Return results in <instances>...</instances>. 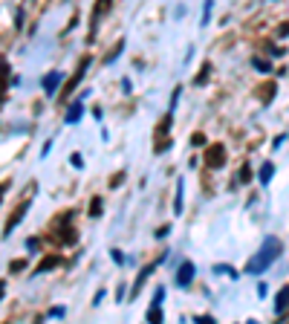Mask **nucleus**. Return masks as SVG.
Listing matches in <instances>:
<instances>
[{"label": "nucleus", "instance_id": "1", "mask_svg": "<svg viewBox=\"0 0 289 324\" xmlns=\"http://www.w3.org/2000/svg\"><path fill=\"white\" fill-rule=\"evenodd\" d=\"M283 252V243L277 240V237H266V243H263V249L254 255V261H249V264L243 266L249 275H257V272H263L266 266H272L275 264V258Z\"/></svg>", "mask_w": 289, "mask_h": 324}, {"label": "nucleus", "instance_id": "2", "mask_svg": "<svg viewBox=\"0 0 289 324\" xmlns=\"http://www.w3.org/2000/svg\"><path fill=\"white\" fill-rule=\"evenodd\" d=\"M90 61H92L90 55H84V58L78 61V67H75V72L69 75V78H67V84H64V87H61V93H58V102H67L69 96H72V90H75V87L81 84V78H84V72H87V67H90Z\"/></svg>", "mask_w": 289, "mask_h": 324}, {"label": "nucleus", "instance_id": "3", "mask_svg": "<svg viewBox=\"0 0 289 324\" xmlns=\"http://www.w3.org/2000/svg\"><path fill=\"white\" fill-rule=\"evenodd\" d=\"M171 116H162L156 130H153V153H165V150L171 148V136H168V130H171Z\"/></svg>", "mask_w": 289, "mask_h": 324}, {"label": "nucleus", "instance_id": "4", "mask_svg": "<svg viewBox=\"0 0 289 324\" xmlns=\"http://www.w3.org/2000/svg\"><path fill=\"white\" fill-rule=\"evenodd\" d=\"M226 159H229V153H226V145H223V142H211V145L206 148V156H203L206 168H211V171L223 168V165H226Z\"/></svg>", "mask_w": 289, "mask_h": 324}, {"label": "nucleus", "instance_id": "5", "mask_svg": "<svg viewBox=\"0 0 289 324\" xmlns=\"http://www.w3.org/2000/svg\"><path fill=\"white\" fill-rule=\"evenodd\" d=\"M26 211H29V197H23L21 203H18V208H15V211L9 214L6 226H3V237H6V234H12V229H15V226H18V223L26 217Z\"/></svg>", "mask_w": 289, "mask_h": 324}, {"label": "nucleus", "instance_id": "6", "mask_svg": "<svg viewBox=\"0 0 289 324\" xmlns=\"http://www.w3.org/2000/svg\"><path fill=\"white\" fill-rule=\"evenodd\" d=\"M275 90H277L275 78H269V81H260V84L254 87V96H257V102L269 104V102H272V99H275Z\"/></svg>", "mask_w": 289, "mask_h": 324}, {"label": "nucleus", "instance_id": "7", "mask_svg": "<svg viewBox=\"0 0 289 324\" xmlns=\"http://www.w3.org/2000/svg\"><path fill=\"white\" fill-rule=\"evenodd\" d=\"M194 272H197V266L191 264V261L179 264V269H176V284H179V287H188V284L194 281Z\"/></svg>", "mask_w": 289, "mask_h": 324}, {"label": "nucleus", "instance_id": "8", "mask_svg": "<svg viewBox=\"0 0 289 324\" xmlns=\"http://www.w3.org/2000/svg\"><path fill=\"white\" fill-rule=\"evenodd\" d=\"M153 269H156V261H153V264H148V266H142V269H139L136 281H133V292H130V295H136L139 289L145 287V281H148V275H150V272H153Z\"/></svg>", "mask_w": 289, "mask_h": 324}, {"label": "nucleus", "instance_id": "9", "mask_svg": "<svg viewBox=\"0 0 289 324\" xmlns=\"http://www.w3.org/2000/svg\"><path fill=\"white\" fill-rule=\"evenodd\" d=\"M55 266H61V255H44V261L35 266V272L41 275V272H49V269H55Z\"/></svg>", "mask_w": 289, "mask_h": 324}, {"label": "nucleus", "instance_id": "10", "mask_svg": "<svg viewBox=\"0 0 289 324\" xmlns=\"http://www.w3.org/2000/svg\"><path fill=\"white\" fill-rule=\"evenodd\" d=\"M110 12V3H95V9H92V18H90V35H95V26H99V18Z\"/></svg>", "mask_w": 289, "mask_h": 324}, {"label": "nucleus", "instance_id": "11", "mask_svg": "<svg viewBox=\"0 0 289 324\" xmlns=\"http://www.w3.org/2000/svg\"><path fill=\"white\" fill-rule=\"evenodd\" d=\"M286 310H289V284L277 292V298H275V312H286Z\"/></svg>", "mask_w": 289, "mask_h": 324}, {"label": "nucleus", "instance_id": "12", "mask_svg": "<svg viewBox=\"0 0 289 324\" xmlns=\"http://www.w3.org/2000/svg\"><path fill=\"white\" fill-rule=\"evenodd\" d=\"M81 116H84V104H81V102H72V104H69V110H67V125H75Z\"/></svg>", "mask_w": 289, "mask_h": 324}, {"label": "nucleus", "instance_id": "13", "mask_svg": "<svg viewBox=\"0 0 289 324\" xmlns=\"http://www.w3.org/2000/svg\"><path fill=\"white\" fill-rule=\"evenodd\" d=\"M58 84H61V72H58V69H55V72H49V75H46V78H44V90H46V96H52Z\"/></svg>", "mask_w": 289, "mask_h": 324}, {"label": "nucleus", "instance_id": "14", "mask_svg": "<svg viewBox=\"0 0 289 324\" xmlns=\"http://www.w3.org/2000/svg\"><path fill=\"white\" fill-rule=\"evenodd\" d=\"M148 324H162V307H159V301H153L148 307Z\"/></svg>", "mask_w": 289, "mask_h": 324}, {"label": "nucleus", "instance_id": "15", "mask_svg": "<svg viewBox=\"0 0 289 324\" xmlns=\"http://www.w3.org/2000/svg\"><path fill=\"white\" fill-rule=\"evenodd\" d=\"M208 75H211V64L206 61V64L200 67V75L194 78V84H206V81H208Z\"/></svg>", "mask_w": 289, "mask_h": 324}, {"label": "nucleus", "instance_id": "16", "mask_svg": "<svg viewBox=\"0 0 289 324\" xmlns=\"http://www.w3.org/2000/svg\"><path fill=\"white\" fill-rule=\"evenodd\" d=\"M102 206H104L102 197H92L90 200V217H99V214H102Z\"/></svg>", "mask_w": 289, "mask_h": 324}, {"label": "nucleus", "instance_id": "17", "mask_svg": "<svg viewBox=\"0 0 289 324\" xmlns=\"http://www.w3.org/2000/svg\"><path fill=\"white\" fill-rule=\"evenodd\" d=\"M272 174H275V165H272V162H266L263 168H260V183H269V180H272Z\"/></svg>", "mask_w": 289, "mask_h": 324}, {"label": "nucleus", "instance_id": "18", "mask_svg": "<svg viewBox=\"0 0 289 324\" xmlns=\"http://www.w3.org/2000/svg\"><path fill=\"white\" fill-rule=\"evenodd\" d=\"M252 64L260 69V72H269V69H272V64H269L266 58H260V55H254V58H252Z\"/></svg>", "mask_w": 289, "mask_h": 324}, {"label": "nucleus", "instance_id": "19", "mask_svg": "<svg viewBox=\"0 0 289 324\" xmlns=\"http://www.w3.org/2000/svg\"><path fill=\"white\" fill-rule=\"evenodd\" d=\"M237 180H240L243 185L249 183V180H252V168H249V165H243L240 171H237Z\"/></svg>", "mask_w": 289, "mask_h": 324}, {"label": "nucleus", "instance_id": "20", "mask_svg": "<svg viewBox=\"0 0 289 324\" xmlns=\"http://www.w3.org/2000/svg\"><path fill=\"white\" fill-rule=\"evenodd\" d=\"M173 211H182V180L176 183V203H173Z\"/></svg>", "mask_w": 289, "mask_h": 324}, {"label": "nucleus", "instance_id": "21", "mask_svg": "<svg viewBox=\"0 0 289 324\" xmlns=\"http://www.w3.org/2000/svg\"><path fill=\"white\" fill-rule=\"evenodd\" d=\"M191 145H194V148H200V145H206V133H203V130H197V133H191Z\"/></svg>", "mask_w": 289, "mask_h": 324}, {"label": "nucleus", "instance_id": "22", "mask_svg": "<svg viewBox=\"0 0 289 324\" xmlns=\"http://www.w3.org/2000/svg\"><path fill=\"white\" fill-rule=\"evenodd\" d=\"M122 180H125V171L113 174V177H110V188H119V185H122Z\"/></svg>", "mask_w": 289, "mask_h": 324}, {"label": "nucleus", "instance_id": "23", "mask_svg": "<svg viewBox=\"0 0 289 324\" xmlns=\"http://www.w3.org/2000/svg\"><path fill=\"white\" fill-rule=\"evenodd\" d=\"M119 52H122V41H116V46H113V49H110V55L104 58V61H107V64H110V61H113V58L119 55Z\"/></svg>", "mask_w": 289, "mask_h": 324}, {"label": "nucleus", "instance_id": "24", "mask_svg": "<svg viewBox=\"0 0 289 324\" xmlns=\"http://www.w3.org/2000/svg\"><path fill=\"white\" fill-rule=\"evenodd\" d=\"M194 324H214V318H211V315H197Z\"/></svg>", "mask_w": 289, "mask_h": 324}, {"label": "nucleus", "instance_id": "25", "mask_svg": "<svg viewBox=\"0 0 289 324\" xmlns=\"http://www.w3.org/2000/svg\"><path fill=\"white\" fill-rule=\"evenodd\" d=\"M69 162H72L75 168H81V165H84V159H81V153H72V156H69Z\"/></svg>", "mask_w": 289, "mask_h": 324}, {"label": "nucleus", "instance_id": "26", "mask_svg": "<svg viewBox=\"0 0 289 324\" xmlns=\"http://www.w3.org/2000/svg\"><path fill=\"white\" fill-rule=\"evenodd\" d=\"M23 266H26V261H15V264H9V269L12 272H21Z\"/></svg>", "mask_w": 289, "mask_h": 324}, {"label": "nucleus", "instance_id": "27", "mask_svg": "<svg viewBox=\"0 0 289 324\" xmlns=\"http://www.w3.org/2000/svg\"><path fill=\"white\" fill-rule=\"evenodd\" d=\"M110 255H113V261H116V264H125V255L119 252V249H113Z\"/></svg>", "mask_w": 289, "mask_h": 324}, {"label": "nucleus", "instance_id": "28", "mask_svg": "<svg viewBox=\"0 0 289 324\" xmlns=\"http://www.w3.org/2000/svg\"><path fill=\"white\" fill-rule=\"evenodd\" d=\"M12 185V180H3V183H0V200H3V194H6V188H9Z\"/></svg>", "mask_w": 289, "mask_h": 324}, {"label": "nucleus", "instance_id": "29", "mask_svg": "<svg viewBox=\"0 0 289 324\" xmlns=\"http://www.w3.org/2000/svg\"><path fill=\"white\" fill-rule=\"evenodd\" d=\"M277 35L283 38V35H289V23H280V29H277Z\"/></svg>", "mask_w": 289, "mask_h": 324}, {"label": "nucleus", "instance_id": "30", "mask_svg": "<svg viewBox=\"0 0 289 324\" xmlns=\"http://www.w3.org/2000/svg\"><path fill=\"white\" fill-rule=\"evenodd\" d=\"M3 292H6V281H0V298H3Z\"/></svg>", "mask_w": 289, "mask_h": 324}, {"label": "nucleus", "instance_id": "31", "mask_svg": "<svg viewBox=\"0 0 289 324\" xmlns=\"http://www.w3.org/2000/svg\"><path fill=\"white\" fill-rule=\"evenodd\" d=\"M249 324H257V321H249Z\"/></svg>", "mask_w": 289, "mask_h": 324}]
</instances>
